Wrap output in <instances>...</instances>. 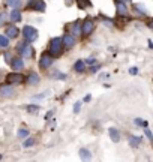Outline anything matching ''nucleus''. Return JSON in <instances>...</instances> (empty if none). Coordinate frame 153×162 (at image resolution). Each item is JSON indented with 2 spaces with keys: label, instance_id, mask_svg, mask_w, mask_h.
<instances>
[{
  "label": "nucleus",
  "instance_id": "1",
  "mask_svg": "<svg viewBox=\"0 0 153 162\" xmlns=\"http://www.w3.org/2000/svg\"><path fill=\"white\" fill-rule=\"evenodd\" d=\"M62 51H63V41H62V38H53L50 41V45H48V54L56 59V57L62 56Z\"/></svg>",
  "mask_w": 153,
  "mask_h": 162
},
{
  "label": "nucleus",
  "instance_id": "2",
  "mask_svg": "<svg viewBox=\"0 0 153 162\" xmlns=\"http://www.w3.org/2000/svg\"><path fill=\"white\" fill-rule=\"evenodd\" d=\"M23 35H24V39H26L27 42H33V41L38 39V32H36V29L32 27V26H24V27H23Z\"/></svg>",
  "mask_w": 153,
  "mask_h": 162
},
{
  "label": "nucleus",
  "instance_id": "3",
  "mask_svg": "<svg viewBox=\"0 0 153 162\" xmlns=\"http://www.w3.org/2000/svg\"><path fill=\"white\" fill-rule=\"evenodd\" d=\"M93 30H95V21L92 18H86L83 21V24H81V33L84 36H89Z\"/></svg>",
  "mask_w": 153,
  "mask_h": 162
},
{
  "label": "nucleus",
  "instance_id": "4",
  "mask_svg": "<svg viewBox=\"0 0 153 162\" xmlns=\"http://www.w3.org/2000/svg\"><path fill=\"white\" fill-rule=\"evenodd\" d=\"M53 60H54V57H51L48 53L42 54V56H41V60H39V68H41V69L50 68V66L53 65Z\"/></svg>",
  "mask_w": 153,
  "mask_h": 162
},
{
  "label": "nucleus",
  "instance_id": "5",
  "mask_svg": "<svg viewBox=\"0 0 153 162\" xmlns=\"http://www.w3.org/2000/svg\"><path fill=\"white\" fill-rule=\"evenodd\" d=\"M14 87H12V84H5V86H0V98H11V96H14Z\"/></svg>",
  "mask_w": 153,
  "mask_h": 162
},
{
  "label": "nucleus",
  "instance_id": "6",
  "mask_svg": "<svg viewBox=\"0 0 153 162\" xmlns=\"http://www.w3.org/2000/svg\"><path fill=\"white\" fill-rule=\"evenodd\" d=\"M26 78L21 75V74H17V72H12V74H8L6 75V81L9 83V84H20V83H23Z\"/></svg>",
  "mask_w": 153,
  "mask_h": 162
},
{
  "label": "nucleus",
  "instance_id": "7",
  "mask_svg": "<svg viewBox=\"0 0 153 162\" xmlns=\"http://www.w3.org/2000/svg\"><path fill=\"white\" fill-rule=\"evenodd\" d=\"M29 8L30 9H35V11H39V12H44L47 5L44 0H30L29 2Z\"/></svg>",
  "mask_w": 153,
  "mask_h": 162
},
{
  "label": "nucleus",
  "instance_id": "8",
  "mask_svg": "<svg viewBox=\"0 0 153 162\" xmlns=\"http://www.w3.org/2000/svg\"><path fill=\"white\" fill-rule=\"evenodd\" d=\"M62 41H63V47L68 48V50L75 45V38H74L72 35H65V36L62 38Z\"/></svg>",
  "mask_w": 153,
  "mask_h": 162
},
{
  "label": "nucleus",
  "instance_id": "9",
  "mask_svg": "<svg viewBox=\"0 0 153 162\" xmlns=\"http://www.w3.org/2000/svg\"><path fill=\"white\" fill-rule=\"evenodd\" d=\"M9 65H11L12 69H15V71H20V69L24 68V62H23V59H20V57H14Z\"/></svg>",
  "mask_w": 153,
  "mask_h": 162
},
{
  "label": "nucleus",
  "instance_id": "10",
  "mask_svg": "<svg viewBox=\"0 0 153 162\" xmlns=\"http://www.w3.org/2000/svg\"><path fill=\"white\" fill-rule=\"evenodd\" d=\"M26 81H27V84H30V86H36V84H39V75L38 74H35V72H32V74H29V77L26 78Z\"/></svg>",
  "mask_w": 153,
  "mask_h": 162
},
{
  "label": "nucleus",
  "instance_id": "11",
  "mask_svg": "<svg viewBox=\"0 0 153 162\" xmlns=\"http://www.w3.org/2000/svg\"><path fill=\"white\" fill-rule=\"evenodd\" d=\"M108 135H110V138H111L114 143H119V141H120V132H119L116 128H110V129H108Z\"/></svg>",
  "mask_w": 153,
  "mask_h": 162
},
{
  "label": "nucleus",
  "instance_id": "12",
  "mask_svg": "<svg viewBox=\"0 0 153 162\" xmlns=\"http://www.w3.org/2000/svg\"><path fill=\"white\" fill-rule=\"evenodd\" d=\"M9 18H11V21H14V23H18V21H21V12H20V9H12L11 11V14H9Z\"/></svg>",
  "mask_w": 153,
  "mask_h": 162
},
{
  "label": "nucleus",
  "instance_id": "13",
  "mask_svg": "<svg viewBox=\"0 0 153 162\" xmlns=\"http://www.w3.org/2000/svg\"><path fill=\"white\" fill-rule=\"evenodd\" d=\"M18 33H20V30H18L15 26H9V27L6 29V36H8V38L15 39V38L18 36Z\"/></svg>",
  "mask_w": 153,
  "mask_h": 162
},
{
  "label": "nucleus",
  "instance_id": "14",
  "mask_svg": "<svg viewBox=\"0 0 153 162\" xmlns=\"http://www.w3.org/2000/svg\"><path fill=\"white\" fill-rule=\"evenodd\" d=\"M117 14L119 15H126L128 14V8H126V3H123V2H117Z\"/></svg>",
  "mask_w": 153,
  "mask_h": 162
},
{
  "label": "nucleus",
  "instance_id": "15",
  "mask_svg": "<svg viewBox=\"0 0 153 162\" xmlns=\"http://www.w3.org/2000/svg\"><path fill=\"white\" fill-rule=\"evenodd\" d=\"M74 69H75V72H84V69H86V62H84V60H78V62H75Z\"/></svg>",
  "mask_w": 153,
  "mask_h": 162
},
{
  "label": "nucleus",
  "instance_id": "16",
  "mask_svg": "<svg viewBox=\"0 0 153 162\" xmlns=\"http://www.w3.org/2000/svg\"><path fill=\"white\" fill-rule=\"evenodd\" d=\"M140 144H141V137H135V135L129 137V146L131 147H138Z\"/></svg>",
  "mask_w": 153,
  "mask_h": 162
},
{
  "label": "nucleus",
  "instance_id": "17",
  "mask_svg": "<svg viewBox=\"0 0 153 162\" xmlns=\"http://www.w3.org/2000/svg\"><path fill=\"white\" fill-rule=\"evenodd\" d=\"M9 47V39L6 35H0V48H8Z\"/></svg>",
  "mask_w": 153,
  "mask_h": 162
},
{
  "label": "nucleus",
  "instance_id": "18",
  "mask_svg": "<svg viewBox=\"0 0 153 162\" xmlns=\"http://www.w3.org/2000/svg\"><path fill=\"white\" fill-rule=\"evenodd\" d=\"M134 9H135L138 14H141V15H147L146 6H144V5H141V3H137V5H134Z\"/></svg>",
  "mask_w": 153,
  "mask_h": 162
},
{
  "label": "nucleus",
  "instance_id": "19",
  "mask_svg": "<svg viewBox=\"0 0 153 162\" xmlns=\"http://www.w3.org/2000/svg\"><path fill=\"white\" fill-rule=\"evenodd\" d=\"M21 54L23 56H26V57H32V54H33V50H32V47L27 44L23 50H21Z\"/></svg>",
  "mask_w": 153,
  "mask_h": 162
},
{
  "label": "nucleus",
  "instance_id": "20",
  "mask_svg": "<svg viewBox=\"0 0 153 162\" xmlns=\"http://www.w3.org/2000/svg\"><path fill=\"white\" fill-rule=\"evenodd\" d=\"M77 5H78L80 9H86V8H89L92 3H90V0H77Z\"/></svg>",
  "mask_w": 153,
  "mask_h": 162
},
{
  "label": "nucleus",
  "instance_id": "21",
  "mask_svg": "<svg viewBox=\"0 0 153 162\" xmlns=\"http://www.w3.org/2000/svg\"><path fill=\"white\" fill-rule=\"evenodd\" d=\"M80 158H81V159L89 161V159L92 158V155H90V152H89L87 149H81V150H80Z\"/></svg>",
  "mask_w": 153,
  "mask_h": 162
},
{
  "label": "nucleus",
  "instance_id": "22",
  "mask_svg": "<svg viewBox=\"0 0 153 162\" xmlns=\"http://www.w3.org/2000/svg\"><path fill=\"white\" fill-rule=\"evenodd\" d=\"M35 143H36V140H35V138H30V137H27V138H24V143H23V146H24V147H32Z\"/></svg>",
  "mask_w": 153,
  "mask_h": 162
},
{
  "label": "nucleus",
  "instance_id": "23",
  "mask_svg": "<svg viewBox=\"0 0 153 162\" xmlns=\"http://www.w3.org/2000/svg\"><path fill=\"white\" fill-rule=\"evenodd\" d=\"M27 137H29V129H20V131H18V138L24 140V138H27Z\"/></svg>",
  "mask_w": 153,
  "mask_h": 162
},
{
  "label": "nucleus",
  "instance_id": "24",
  "mask_svg": "<svg viewBox=\"0 0 153 162\" xmlns=\"http://www.w3.org/2000/svg\"><path fill=\"white\" fill-rule=\"evenodd\" d=\"M6 3L12 8H18L21 5V0H6Z\"/></svg>",
  "mask_w": 153,
  "mask_h": 162
},
{
  "label": "nucleus",
  "instance_id": "25",
  "mask_svg": "<svg viewBox=\"0 0 153 162\" xmlns=\"http://www.w3.org/2000/svg\"><path fill=\"white\" fill-rule=\"evenodd\" d=\"M143 129H144V134H146V137L150 140V143H153V134H152V131H150L147 126H144Z\"/></svg>",
  "mask_w": 153,
  "mask_h": 162
},
{
  "label": "nucleus",
  "instance_id": "26",
  "mask_svg": "<svg viewBox=\"0 0 153 162\" xmlns=\"http://www.w3.org/2000/svg\"><path fill=\"white\" fill-rule=\"evenodd\" d=\"M6 21H8V14L6 12H2V14H0V26H5Z\"/></svg>",
  "mask_w": 153,
  "mask_h": 162
},
{
  "label": "nucleus",
  "instance_id": "27",
  "mask_svg": "<svg viewBox=\"0 0 153 162\" xmlns=\"http://www.w3.org/2000/svg\"><path fill=\"white\" fill-rule=\"evenodd\" d=\"M26 110H27L29 113H38V111H39V105H27Z\"/></svg>",
  "mask_w": 153,
  "mask_h": 162
},
{
  "label": "nucleus",
  "instance_id": "28",
  "mask_svg": "<svg viewBox=\"0 0 153 162\" xmlns=\"http://www.w3.org/2000/svg\"><path fill=\"white\" fill-rule=\"evenodd\" d=\"M53 77L57 78V80H66V74H62V72H54Z\"/></svg>",
  "mask_w": 153,
  "mask_h": 162
},
{
  "label": "nucleus",
  "instance_id": "29",
  "mask_svg": "<svg viewBox=\"0 0 153 162\" xmlns=\"http://www.w3.org/2000/svg\"><path fill=\"white\" fill-rule=\"evenodd\" d=\"M134 123H135V125H138V126H143V128H144V126H147V122H146V120H141V119H135V120H134Z\"/></svg>",
  "mask_w": 153,
  "mask_h": 162
},
{
  "label": "nucleus",
  "instance_id": "30",
  "mask_svg": "<svg viewBox=\"0 0 153 162\" xmlns=\"http://www.w3.org/2000/svg\"><path fill=\"white\" fill-rule=\"evenodd\" d=\"M74 33H75V35L81 33V27L78 26V23H74Z\"/></svg>",
  "mask_w": 153,
  "mask_h": 162
},
{
  "label": "nucleus",
  "instance_id": "31",
  "mask_svg": "<svg viewBox=\"0 0 153 162\" xmlns=\"http://www.w3.org/2000/svg\"><path fill=\"white\" fill-rule=\"evenodd\" d=\"M80 108H81V102H75V104H74V113L77 114V113L80 111Z\"/></svg>",
  "mask_w": 153,
  "mask_h": 162
},
{
  "label": "nucleus",
  "instance_id": "32",
  "mask_svg": "<svg viewBox=\"0 0 153 162\" xmlns=\"http://www.w3.org/2000/svg\"><path fill=\"white\" fill-rule=\"evenodd\" d=\"M99 69H101V65H93V66L90 68V71H92V72H98Z\"/></svg>",
  "mask_w": 153,
  "mask_h": 162
},
{
  "label": "nucleus",
  "instance_id": "33",
  "mask_svg": "<svg viewBox=\"0 0 153 162\" xmlns=\"http://www.w3.org/2000/svg\"><path fill=\"white\" fill-rule=\"evenodd\" d=\"M129 74H131V75H137V74H138V68H135V66L131 68V69H129Z\"/></svg>",
  "mask_w": 153,
  "mask_h": 162
},
{
  "label": "nucleus",
  "instance_id": "34",
  "mask_svg": "<svg viewBox=\"0 0 153 162\" xmlns=\"http://www.w3.org/2000/svg\"><path fill=\"white\" fill-rule=\"evenodd\" d=\"M11 60H12V59H11V54L6 53V54H5V62H6V63H11Z\"/></svg>",
  "mask_w": 153,
  "mask_h": 162
},
{
  "label": "nucleus",
  "instance_id": "35",
  "mask_svg": "<svg viewBox=\"0 0 153 162\" xmlns=\"http://www.w3.org/2000/svg\"><path fill=\"white\" fill-rule=\"evenodd\" d=\"M47 96V93H41V95H36V96H33V99H42V98H45Z\"/></svg>",
  "mask_w": 153,
  "mask_h": 162
},
{
  "label": "nucleus",
  "instance_id": "36",
  "mask_svg": "<svg viewBox=\"0 0 153 162\" xmlns=\"http://www.w3.org/2000/svg\"><path fill=\"white\" fill-rule=\"evenodd\" d=\"M84 62H86V63H93V62H95V59H93V57H90V59H87V60H84Z\"/></svg>",
  "mask_w": 153,
  "mask_h": 162
},
{
  "label": "nucleus",
  "instance_id": "37",
  "mask_svg": "<svg viewBox=\"0 0 153 162\" xmlns=\"http://www.w3.org/2000/svg\"><path fill=\"white\" fill-rule=\"evenodd\" d=\"M147 26H149V27H150V29H153V20H150V21H149V23H147Z\"/></svg>",
  "mask_w": 153,
  "mask_h": 162
},
{
  "label": "nucleus",
  "instance_id": "38",
  "mask_svg": "<svg viewBox=\"0 0 153 162\" xmlns=\"http://www.w3.org/2000/svg\"><path fill=\"white\" fill-rule=\"evenodd\" d=\"M90 98H92V96H90V95H87V96L84 98V102H89V101H90Z\"/></svg>",
  "mask_w": 153,
  "mask_h": 162
},
{
  "label": "nucleus",
  "instance_id": "39",
  "mask_svg": "<svg viewBox=\"0 0 153 162\" xmlns=\"http://www.w3.org/2000/svg\"><path fill=\"white\" fill-rule=\"evenodd\" d=\"M53 116V111H50V113H47V116H45V119H50Z\"/></svg>",
  "mask_w": 153,
  "mask_h": 162
},
{
  "label": "nucleus",
  "instance_id": "40",
  "mask_svg": "<svg viewBox=\"0 0 153 162\" xmlns=\"http://www.w3.org/2000/svg\"><path fill=\"white\" fill-rule=\"evenodd\" d=\"M120 2H123V3H128V2H132V0H120Z\"/></svg>",
  "mask_w": 153,
  "mask_h": 162
},
{
  "label": "nucleus",
  "instance_id": "41",
  "mask_svg": "<svg viewBox=\"0 0 153 162\" xmlns=\"http://www.w3.org/2000/svg\"><path fill=\"white\" fill-rule=\"evenodd\" d=\"M0 159H2V155H0Z\"/></svg>",
  "mask_w": 153,
  "mask_h": 162
}]
</instances>
